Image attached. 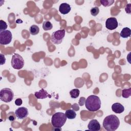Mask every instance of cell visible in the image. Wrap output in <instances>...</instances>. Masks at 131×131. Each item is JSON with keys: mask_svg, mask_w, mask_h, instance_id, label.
<instances>
[{"mask_svg": "<svg viewBox=\"0 0 131 131\" xmlns=\"http://www.w3.org/2000/svg\"><path fill=\"white\" fill-rule=\"evenodd\" d=\"M88 127L91 131H99L100 130L101 126L99 122L96 119H92L89 122Z\"/></svg>", "mask_w": 131, "mask_h": 131, "instance_id": "cell-10", "label": "cell"}, {"mask_svg": "<svg viewBox=\"0 0 131 131\" xmlns=\"http://www.w3.org/2000/svg\"><path fill=\"white\" fill-rule=\"evenodd\" d=\"M12 38V33L9 30H5L0 32V44L6 45L9 44Z\"/></svg>", "mask_w": 131, "mask_h": 131, "instance_id": "cell-7", "label": "cell"}, {"mask_svg": "<svg viewBox=\"0 0 131 131\" xmlns=\"http://www.w3.org/2000/svg\"><path fill=\"white\" fill-rule=\"evenodd\" d=\"M101 4L104 7H108L111 6L114 3L113 0H101L100 1Z\"/></svg>", "mask_w": 131, "mask_h": 131, "instance_id": "cell-20", "label": "cell"}, {"mask_svg": "<svg viewBox=\"0 0 131 131\" xmlns=\"http://www.w3.org/2000/svg\"><path fill=\"white\" fill-rule=\"evenodd\" d=\"M34 95L35 97L37 99H43L47 97H51V96L48 93L47 91L43 89H41L38 91L34 93Z\"/></svg>", "mask_w": 131, "mask_h": 131, "instance_id": "cell-11", "label": "cell"}, {"mask_svg": "<svg viewBox=\"0 0 131 131\" xmlns=\"http://www.w3.org/2000/svg\"><path fill=\"white\" fill-rule=\"evenodd\" d=\"M53 28L52 24L48 20H45L42 24V28L45 31L51 30Z\"/></svg>", "mask_w": 131, "mask_h": 131, "instance_id": "cell-17", "label": "cell"}, {"mask_svg": "<svg viewBox=\"0 0 131 131\" xmlns=\"http://www.w3.org/2000/svg\"><path fill=\"white\" fill-rule=\"evenodd\" d=\"M11 66L14 69L20 70L24 66V60L21 56L17 53H14L11 59Z\"/></svg>", "mask_w": 131, "mask_h": 131, "instance_id": "cell-4", "label": "cell"}, {"mask_svg": "<svg viewBox=\"0 0 131 131\" xmlns=\"http://www.w3.org/2000/svg\"><path fill=\"white\" fill-rule=\"evenodd\" d=\"M7 23L3 20H0V32L6 30V29L7 28Z\"/></svg>", "mask_w": 131, "mask_h": 131, "instance_id": "cell-22", "label": "cell"}, {"mask_svg": "<svg viewBox=\"0 0 131 131\" xmlns=\"http://www.w3.org/2000/svg\"><path fill=\"white\" fill-rule=\"evenodd\" d=\"M118 23L115 17H112L108 18L105 21V27L110 30H113L116 29L118 27Z\"/></svg>", "mask_w": 131, "mask_h": 131, "instance_id": "cell-8", "label": "cell"}, {"mask_svg": "<svg viewBox=\"0 0 131 131\" xmlns=\"http://www.w3.org/2000/svg\"><path fill=\"white\" fill-rule=\"evenodd\" d=\"M65 115L67 117V118L69 119H73L75 118L76 116V112L73 110H68L66 111Z\"/></svg>", "mask_w": 131, "mask_h": 131, "instance_id": "cell-15", "label": "cell"}, {"mask_svg": "<svg viewBox=\"0 0 131 131\" xmlns=\"http://www.w3.org/2000/svg\"><path fill=\"white\" fill-rule=\"evenodd\" d=\"M15 114L18 119H24L28 116V110L26 107H20L16 110Z\"/></svg>", "mask_w": 131, "mask_h": 131, "instance_id": "cell-9", "label": "cell"}, {"mask_svg": "<svg viewBox=\"0 0 131 131\" xmlns=\"http://www.w3.org/2000/svg\"><path fill=\"white\" fill-rule=\"evenodd\" d=\"M71 10V8L70 5L66 3L61 4L59 7V11L62 14H67L69 13Z\"/></svg>", "mask_w": 131, "mask_h": 131, "instance_id": "cell-12", "label": "cell"}, {"mask_svg": "<svg viewBox=\"0 0 131 131\" xmlns=\"http://www.w3.org/2000/svg\"><path fill=\"white\" fill-rule=\"evenodd\" d=\"M29 31L31 34L33 35H37L39 32V28L38 26L33 25L29 28Z\"/></svg>", "mask_w": 131, "mask_h": 131, "instance_id": "cell-16", "label": "cell"}, {"mask_svg": "<svg viewBox=\"0 0 131 131\" xmlns=\"http://www.w3.org/2000/svg\"><path fill=\"white\" fill-rule=\"evenodd\" d=\"M8 119H9V120H10V121H14V120H15V117L12 115H11L10 116H9V117H8Z\"/></svg>", "mask_w": 131, "mask_h": 131, "instance_id": "cell-27", "label": "cell"}, {"mask_svg": "<svg viewBox=\"0 0 131 131\" xmlns=\"http://www.w3.org/2000/svg\"><path fill=\"white\" fill-rule=\"evenodd\" d=\"M85 98L83 97H80V98L79 100L78 103L80 106H82L85 103Z\"/></svg>", "mask_w": 131, "mask_h": 131, "instance_id": "cell-23", "label": "cell"}, {"mask_svg": "<svg viewBox=\"0 0 131 131\" xmlns=\"http://www.w3.org/2000/svg\"><path fill=\"white\" fill-rule=\"evenodd\" d=\"M101 102L99 97L96 95H90L85 99V107L91 112L98 111L101 107Z\"/></svg>", "mask_w": 131, "mask_h": 131, "instance_id": "cell-2", "label": "cell"}, {"mask_svg": "<svg viewBox=\"0 0 131 131\" xmlns=\"http://www.w3.org/2000/svg\"><path fill=\"white\" fill-rule=\"evenodd\" d=\"M130 33H131L130 29L128 27H125L123 28V29L121 30L120 35L121 37L126 38L128 37H130Z\"/></svg>", "mask_w": 131, "mask_h": 131, "instance_id": "cell-14", "label": "cell"}, {"mask_svg": "<svg viewBox=\"0 0 131 131\" xmlns=\"http://www.w3.org/2000/svg\"><path fill=\"white\" fill-rule=\"evenodd\" d=\"M125 10L126 13L130 14V4H128L126 6V7L125 8Z\"/></svg>", "mask_w": 131, "mask_h": 131, "instance_id": "cell-26", "label": "cell"}, {"mask_svg": "<svg viewBox=\"0 0 131 131\" xmlns=\"http://www.w3.org/2000/svg\"><path fill=\"white\" fill-rule=\"evenodd\" d=\"M102 124L105 130L107 131H115L119 127L120 121L116 115H110L104 119Z\"/></svg>", "mask_w": 131, "mask_h": 131, "instance_id": "cell-1", "label": "cell"}, {"mask_svg": "<svg viewBox=\"0 0 131 131\" xmlns=\"http://www.w3.org/2000/svg\"><path fill=\"white\" fill-rule=\"evenodd\" d=\"M80 94V91L77 89H74L70 91V94L72 98H77Z\"/></svg>", "mask_w": 131, "mask_h": 131, "instance_id": "cell-19", "label": "cell"}, {"mask_svg": "<svg viewBox=\"0 0 131 131\" xmlns=\"http://www.w3.org/2000/svg\"><path fill=\"white\" fill-rule=\"evenodd\" d=\"M6 58L5 57L4 55L1 54V65H3L5 63Z\"/></svg>", "mask_w": 131, "mask_h": 131, "instance_id": "cell-25", "label": "cell"}, {"mask_svg": "<svg viewBox=\"0 0 131 131\" xmlns=\"http://www.w3.org/2000/svg\"><path fill=\"white\" fill-rule=\"evenodd\" d=\"M66 31L64 29L58 30L54 32L51 36V41L52 43L58 45L61 43L65 36Z\"/></svg>", "mask_w": 131, "mask_h": 131, "instance_id": "cell-6", "label": "cell"}, {"mask_svg": "<svg viewBox=\"0 0 131 131\" xmlns=\"http://www.w3.org/2000/svg\"><path fill=\"white\" fill-rule=\"evenodd\" d=\"M67 119L65 113L57 112L52 116L51 123L54 127L61 128L65 124Z\"/></svg>", "mask_w": 131, "mask_h": 131, "instance_id": "cell-3", "label": "cell"}, {"mask_svg": "<svg viewBox=\"0 0 131 131\" xmlns=\"http://www.w3.org/2000/svg\"><path fill=\"white\" fill-rule=\"evenodd\" d=\"M22 103H23V101H22V99L20 98H17L15 100V104L17 106L21 105Z\"/></svg>", "mask_w": 131, "mask_h": 131, "instance_id": "cell-24", "label": "cell"}, {"mask_svg": "<svg viewBox=\"0 0 131 131\" xmlns=\"http://www.w3.org/2000/svg\"><path fill=\"white\" fill-rule=\"evenodd\" d=\"M131 95V88L124 89L122 91V96L124 98H127Z\"/></svg>", "mask_w": 131, "mask_h": 131, "instance_id": "cell-18", "label": "cell"}, {"mask_svg": "<svg viewBox=\"0 0 131 131\" xmlns=\"http://www.w3.org/2000/svg\"><path fill=\"white\" fill-rule=\"evenodd\" d=\"M14 98V93L9 88H4L0 92V99L5 102L11 101Z\"/></svg>", "mask_w": 131, "mask_h": 131, "instance_id": "cell-5", "label": "cell"}, {"mask_svg": "<svg viewBox=\"0 0 131 131\" xmlns=\"http://www.w3.org/2000/svg\"><path fill=\"white\" fill-rule=\"evenodd\" d=\"M112 111L117 114H120L124 112V107L123 105L120 103H115L112 105Z\"/></svg>", "mask_w": 131, "mask_h": 131, "instance_id": "cell-13", "label": "cell"}, {"mask_svg": "<svg viewBox=\"0 0 131 131\" xmlns=\"http://www.w3.org/2000/svg\"><path fill=\"white\" fill-rule=\"evenodd\" d=\"M90 12H91V14L93 16H96L99 13V8L98 7H93L91 9Z\"/></svg>", "mask_w": 131, "mask_h": 131, "instance_id": "cell-21", "label": "cell"}]
</instances>
